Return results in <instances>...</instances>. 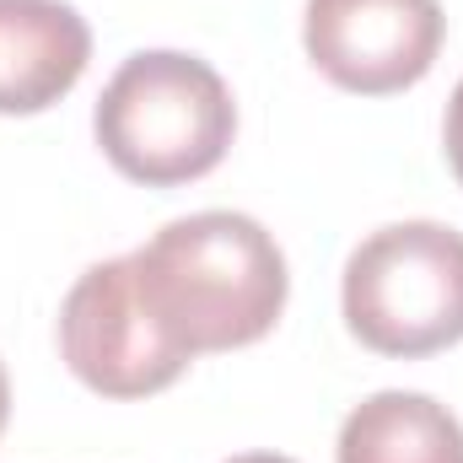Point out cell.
<instances>
[{
    "label": "cell",
    "mask_w": 463,
    "mask_h": 463,
    "mask_svg": "<svg viewBox=\"0 0 463 463\" xmlns=\"http://www.w3.org/2000/svg\"><path fill=\"white\" fill-rule=\"evenodd\" d=\"M5 420H11V377L0 366V437H5Z\"/></svg>",
    "instance_id": "9c48e42d"
},
{
    "label": "cell",
    "mask_w": 463,
    "mask_h": 463,
    "mask_svg": "<svg viewBox=\"0 0 463 463\" xmlns=\"http://www.w3.org/2000/svg\"><path fill=\"white\" fill-rule=\"evenodd\" d=\"M442 146H448V167L463 184V81L453 87V103H448V118H442Z\"/></svg>",
    "instance_id": "ba28073f"
},
{
    "label": "cell",
    "mask_w": 463,
    "mask_h": 463,
    "mask_svg": "<svg viewBox=\"0 0 463 463\" xmlns=\"http://www.w3.org/2000/svg\"><path fill=\"white\" fill-rule=\"evenodd\" d=\"M345 329L377 355L420 361L463 340V232L442 222L377 227L345 259Z\"/></svg>",
    "instance_id": "3957f363"
},
{
    "label": "cell",
    "mask_w": 463,
    "mask_h": 463,
    "mask_svg": "<svg viewBox=\"0 0 463 463\" xmlns=\"http://www.w3.org/2000/svg\"><path fill=\"white\" fill-rule=\"evenodd\" d=\"M92 135L129 184L178 189L222 167L237 135V103L222 71L200 54L140 49L103 87Z\"/></svg>",
    "instance_id": "7a4b0ae2"
},
{
    "label": "cell",
    "mask_w": 463,
    "mask_h": 463,
    "mask_svg": "<svg viewBox=\"0 0 463 463\" xmlns=\"http://www.w3.org/2000/svg\"><path fill=\"white\" fill-rule=\"evenodd\" d=\"M227 463H297V458H280V453H237Z\"/></svg>",
    "instance_id": "30bf717a"
},
{
    "label": "cell",
    "mask_w": 463,
    "mask_h": 463,
    "mask_svg": "<svg viewBox=\"0 0 463 463\" xmlns=\"http://www.w3.org/2000/svg\"><path fill=\"white\" fill-rule=\"evenodd\" d=\"M335 463H463V420L431 393L383 388L345 415Z\"/></svg>",
    "instance_id": "52a82bcc"
},
{
    "label": "cell",
    "mask_w": 463,
    "mask_h": 463,
    "mask_svg": "<svg viewBox=\"0 0 463 463\" xmlns=\"http://www.w3.org/2000/svg\"><path fill=\"white\" fill-rule=\"evenodd\" d=\"M442 38V0H307L302 11L307 60L355 98H393L426 81Z\"/></svg>",
    "instance_id": "5b68a950"
},
{
    "label": "cell",
    "mask_w": 463,
    "mask_h": 463,
    "mask_svg": "<svg viewBox=\"0 0 463 463\" xmlns=\"http://www.w3.org/2000/svg\"><path fill=\"white\" fill-rule=\"evenodd\" d=\"M92 60V27L65 0H0V114L54 109Z\"/></svg>",
    "instance_id": "8992f818"
},
{
    "label": "cell",
    "mask_w": 463,
    "mask_h": 463,
    "mask_svg": "<svg viewBox=\"0 0 463 463\" xmlns=\"http://www.w3.org/2000/svg\"><path fill=\"white\" fill-rule=\"evenodd\" d=\"M162 335L194 355L259 345L286 313V253L242 211H194L129 253Z\"/></svg>",
    "instance_id": "6da1fadb"
},
{
    "label": "cell",
    "mask_w": 463,
    "mask_h": 463,
    "mask_svg": "<svg viewBox=\"0 0 463 463\" xmlns=\"http://www.w3.org/2000/svg\"><path fill=\"white\" fill-rule=\"evenodd\" d=\"M60 355L76 372V383L103 399H151L189 372V355L151 318L129 253L92 264L65 291Z\"/></svg>",
    "instance_id": "277c9868"
}]
</instances>
